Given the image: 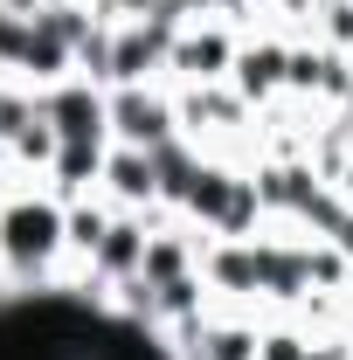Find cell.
<instances>
[{
  "mask_svg": "<svg viewBox=\"0 0 353 360\" xmlns=\"http://www.w3.org/2000/svg\"><path fill=\"white\" fill-rule=\"evenodd\" d=\"M7 250L28 264V257H49L56 250V215L49 208H14L7 215Z\"/></svg>",
  "mask_w": 353,
  "mask_h": 360,
  "instance_id": "1",
  "label": "cell"
},
{
  "mask_svg": "<svg viewBox=\"0 0 353 360\" xmlns=\"http://www.w3.org/2000/svg\"><path fill=\"white\" fill-rule=\"evenodd\" d=\"M118 118H125V139H160V125H167V111L160 104H139V97L118 104Z\"/></svg>",
  "mask_w": 353,
  "mask_h": 360,
  "instance_id": "2",
  "label": "cell"
}]
</instances>
